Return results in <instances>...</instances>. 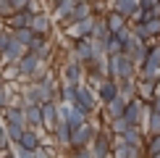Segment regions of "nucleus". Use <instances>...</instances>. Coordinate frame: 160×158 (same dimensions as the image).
<instances>
[{
	"label": "nucleus",
	"mask_w": 160,
	"mask_h": 158,
	"mask_svg": "<svg viewBox=\"0 0 160 158\" xmlns=\"http://www.w3.org/2000/svg\"><path fill=\"white\" fill-rule=\"evenodd\" d=\"M97 129H100L97 124L87 118L84 124H79L76 129H71V140H68V148L66 150H71V148H89V142H92V137L97 134Z\"/></svg>",
	"instance_id": "1"
},
{
	"label": "nucleus",
	"mask_w": 160,
	"mask_h": 158,
	"mask_svg": "<svg viewBox=\"0 0 160 158\" xmlns=\"http://www.w3.org/2000/svg\"><path fill=\"white\" fill-rule=\"evenodd\" d=\"M113 142H116V137H113L105 127H100L97 134L92 137V142H89V153H92V158H110Z\"/></svg>",
	"instance_id": "2"
},
{
	"label": "nucleus",
	"mask_w": 160,
	"mask_h": 158,
	"mask_svg": "<svg viewBox=\"0 0 160 158\" xmlns=\"http://www.w3.org/2000/svg\"><path fill=\"white\" fill-rule=\"evenodd\" d=\"M137 76H160V50H158V40L150 45L147 55H144L142 63L137 66Z\"/></svg>",
	"instance_id": "3"
},
{
	"label": "nucleus",
	"mask_w": 160,
	"mask_h": 158,
	"mask_svg": "<svg viewBox=\"0 0 160 158\" xmlns=\"http://www.w3.org/2000/svg\"><path fill=\"white\" fill-rule=\"evenodd\" d=\"M147 111H150V105H147V100H142V97H129L126 100V105H123V118L129 124H142L144 121V116H147Z\"/></svg>",
	"instance_id": "4"
},
{
	"label": "nucleus",
	"mask_w": 160,
	"mask_h": 158,
	"mask_svg": "<svg viewBox=\"0 0 160 158\" xmlns=\"http://www.w3.org/2000/svg\"><path fill=\"white\" fill-rule=\"evenodd\" d=\"M74 105L76 108H82L84 113H95L97 111V95H95V90L89 87V84H76V95H74Z\"/></svg>",
	"instance_id": "5"
},
{
	"label": "nucleus",
	"mask_w": 160,
	"mask_h": 158,
	"mask_svg": "<svg viewBox=\"0 0 160 158\" xmlns=\"http://www.w3.org/2000/svg\"><path fill=\"white\" fill-rule=\"evenodd\" d=\"M39 66H45V61L37 55V53H32V50H24V55L16 61V69H18V82H26L34 71L39 69Z\"/></svg>",
	"instance_id": "6"
},
{
	"label": "nucleus",
	"mask_w": 160,
	"mask_h": 158,
	"mask_svg": "<svg viewBox=\"0 0 160 158\" xmlns=\"http://www.w3.org/2000/svg\"><path fill=\"white\" fill-rule=\"evenodd\" d=\"M150 45H152V42H144V40H139V37H134V34H129V40L123 42V50H121V53H123L126 58H131V61L139 66V63H142V58L147 55Z\"/></svg>",
	"instance_id": "7"
},
{
	"label": "nucleus",
	"mask_w": 160,
	"mask_h": 158,
	"mask_svg": "<svg viewBox=\"0 0 160 158\" xmlns=\"http://www.w3.org/2000/svg\"><path fill=\"white\" fill-rule=\"evenodd\" d=\"M29 29L34 32V34L50 37V34H52V18H50V13H48V11H37V13H32V18H29Z\"/></svg>",
	"instance_id": "8"
},
{
	"label": "nucleus",
	"mask_w": 160,
	"mask_h": 158,
	"mask_svg": "<svg viewBox=\"0 0 160 158\" xmlns=\"http://www.w3.org/2000/svg\"><path fill=\"white\" fill-rule=\"evenodd\" d=\"M92 26H95V13L87 18H79V21L66 26V34L71 40H84V37H92Z\"/></svg>",
	"instance_id": "9"
},
{
	"label": "nucleus",
	"mask_w": 160,
	"mask_h": 158,
	"mask_svg": "<svg viewBox=\"0 0 160 158\" xmlns=\"http://www.w3.org/2000/svg\"><path fill=\"white\" fill-rule=\"evenodd\" d=\"M95 95H97V103H108L118 95V79L113 76H102L100 82L95 84Z\"/></svg>",
	"instance_id": "10"
},
{
	"label": "nucleus",
	"mask_w": 160,
	"mask_h": 158,
	"mask_svg": "<svg viewBox=\"0 0 160 158\" xmlns=\"http://www.w3.org/2000/svg\"><path fill=\"white\" fill-rule=\"evenodd\" d=\"M71 58L79 63H87V61H92V58H97L95 55V48H92V37H84V40H74V48H71Z\"/></svg>",
	"instance_id": "11"
},
{
	"label": "nucleus",
	"mask_w": 160,
	"mask_h": 158,
	"mask_svg": "<svg viewBox=\"0 0 160 158\" xmlns=\"http://www.w3.org/2000/svg\"><path fill=\"white\" fill-rule=\"evenodd\" d=\"M61 82H68V84H82L84 82V66L74 61V58H68V61L63 63L61 69Z\"/></svg>",
	"instance_id": "12"
},
{
	"label": "nucleus",
	"mask_w": 160,
	"mask_h": 158,
	"mask_svg": "<svg viewBox=\"0 0 160 158\" xmlns=\"http://www.w3.org/2000/svg\"><path fill=\"white\" fill-rule=\"evenodd\" d=\"M142 155H144L142 145H129L121 140L113 142V150H110V158H142Z\"/></svg>",
	"instance_id": "13"
},
{
	"label": "nucleus",
	"mask_w": 160,
	"mask_h": 158,
	"mask_svg": "<svg viewBox=\"0 0 160 158\" xmlns=\"http://www.w3.org/2000/svg\"><path fill=\"white\" fill-rule=\"evenodd\" d=\"M160 90V76H137V97L150 100Z\"/></svg>",
	"instance_id": "14"
},
{
	"label": "nucleus",
	"mask_w": 160,
	"mask_h": 158,
	"mask_svg": "<svg viewBox=\"0 0 160 158\" xmlns=\"http://www.w3.org/2000/svg\"><path fill=\"white\" fill-rule=\"evenodd\" d=\"M39 108H42V129L52 132V127L61 121V116H58V103L48 100V103H39Z\"/></svg>",
	"instance_id": "15"
},
{
	"label": "nucleus",
	"mask_w": 160,
	"mask_h": 158,
	"mask_svg": "<svg viewBox=\"0 0 160 158\" xmlns=\"http://www.w3.org/2000/svg\"><path fill=\"white\" fill-rule=\"evenodd\" d=\"M3 124H21L26 127V116H24V108L16 103H8L3 108Z\"/></svg>",
	"instance_id": "16"
},
{
	"label": "nucleus",
	"mask_w": 160,
	"mask_h": 158,
	"mask_svg": "<svg viewBox=\"0 0 160 158\" xmlns=\"http://www.w3.org/2000/svg\"><path fill=\"white\" fill-rule=\"evenodd\" d=\"M116 79H137V63L131 58H126L123 53L118 55V66H116Z\"/></svg>",
	"instance_id": "17"
},
{
	"label": "nucleus",
	"mask_w": 160,
	"mask_h": 158,
	"mask_svg": "<svg viewBox=\"0 0 160 158\" xmlns=\"http://www.w3.org/2000/svg\"><path fill=\"white\" fill-rule=\"evenodd\" d=\"M24 50H26V48H24L21 42H18L16 37H13L11 42H8V48H5L3 53H0V63H16L18 58L24 55Z\"/></svg>",
	"instance_id": "18"
},
{
	"label": "nucleus",
	"mask_w": 160,
	"mask_h": 158,
	"mask_svg": "<svg viewBox=\"0 0 160 158\" xmlns=\"http://www.w3.org/2000/svg\"><path fill=\"white\" fill-rule=\"evenodd\" d=\"M50 137H52V142L58 145V148H68V140H71V127L63 121H58L55 127H52V132H50Z\"/></svg>",
	"instance_id": "19"
},
{
	"label": "nucleus",
	"mask_w": 160,
	"mask_h": 158,
	"mask_svg": "<svg viewBox=\"0 0 160 158\" xmlns=\"http://www.w3.org/2000/svg\"><path fill=\"white\" fill-rule=\"evenodd\" d=\"M24 116H26V127H32V129H42V108H39V103L24 105Z\"/></svg>",
	"instance_id": "20"
},
{
	"label": "nucleus",
	"mask_w": 160,
	"mask_h": 158,
	"mask_svg": "<svg viewBox=\"0 0 160 158\" xmlns=\"http://www.w3.org/2000/svg\"><path fill=\"white\" fill-rule=\"evenodd\" d=\"M39 142H42L39 132H37V129H32V127H26V129L21 132V137H18V142H13V145H21V148H26V150H34Z\"/></svg>",
	"instance_id": "21"
},
{
	"label": "nucleus",
	"mask_w": 160,
	"mask_h": 158,
	"mask_svg": "<svg viewBox=\"0 0 160 158\" xmlns=\"http://www.w3.org/2000/svg\"><path fill=\"white\" fill-rule=\"evenodd\" d=\"M29 18H32V13H26V11H13L11 16H5V18H3V26H8V29L29 26Z\"/></svg>",
	"instance_id": "22"
},
{
	"label": "nucleus",
	"mask_w": 160,
	"mask_h": 158,
	"mask_svg": "<svg viewBox=\"0 0 160 158\" xmlns=\"http://www.w3.org/2000/svg\"><path fill=\"white\" fill-rule=\"evenodd\" d=\"M110 8L118 11V13L126 16V18H131V13L139 8V0H110Z\"/></svg>",
	"instance_id": "23"
},
{
	"label": "nucleus",
	"mask_w": 160,
	"mask_h": 158,
	"mask_svg": "<svg viewBox=\"0 0 160 158\" xmlns=\"http://www.w3.org/2000/svg\"><path fill=\"white\" fill-rule=\"evenodd\" d=\"M102 16H105V24H108V29H110V32H116V29H121V26H126V24H129V18H126V16H121V13H118V11H113V8H108V11L102 13Z\"/></svg>",
	"instance_id": "24"
},
{
	"label": "nucleus",
	"mask_w": 160,
	"mask_h": 158,
	"mask_svg": "<svg viewBox=\"0 0 160 158\" xmlns=\"http://www.w3.org/2000/svg\"><path fill=\"white\" fill-rule=\"evenodd\" d=\"M108 37H110V29H108V24H105V16H95V26H92V40H97V42H105Z\"/></svg>",
	"instance_id": "25"
},
{
	"label": "nucleus",
	"mask_w": 160,
	"mask_h": 158,
	"mask_svg": "<svg viewBox=\"0 0 160 158\" xmlns=\"http://www.w3.org/2000/svg\"><path fill=\"white\" fill-rule=\"evenodd\" d=\"M74 95H76V84L61 82V84H58V97H55V103H74Z\"/></svg>",
	"instance_id": "26"
},
{
	"label": "nucleus",
	"mask_w": 160,
	"mask_h": 158,
	"mask_svg": "<svg viewBox=\"0 0 160 158\" xmlns=\"http://www.w3.org/2000/svg\"><path fill=\"white\" fill-rule=\"evenodd\" d=\"M74 5H76V0H58V3L52 5V16H55L58 21H63V18L71 13V8H74Z\"/></svg>",
	"instance_id": "27"
},
{
	"label": "nucleus",
	"mask_w": 160,
	"mask_h": 158,
	"mask_svg": "<svg viewBox=\"0 0 160 158\" xmlns=\"http://www.w3.org/2000/svg\"><path fill=\"white\" fill-rule=\"evenodd\" d=\"M118 95H121L123 100L134 97L137 95V79H118Z\"/></svg>",
	"instance_id": "28"
},
{
	"label": "nucleus",
	"mask_w": 160,
	"mask_h": 158,
	"mask_svg": "<svg viewBox=\"0 0 160 158\" xmlns=\"http://www.w3.org/2000/svg\"><path fill=\"white\" fill-rule=\"evenodd\" d=\"M142 148H144V155L160 153V132H158V134H147V137H144V142H142Z\"/></svg>",
	"instance_id": "29"
},
{
	"label": "nucleus",
	"mask_w": 160,
	"mask_h": 158,
	"mask_svg": "<svg viewBox=\"0 0 160 158\" xmlns=\"http://www.w3.org/2000/svg\"><path fill=\"white\" fill-rule=\"evenodd\" d=\"M121 50H123V40L110 32V37L105 40V55H116V53H121Z\"/></svg>",
	"instance_id": "30"
},
{
	"label": "nucleus",
	"mask_w": 160,
	"mask_h": 158,
	"mask_svg": "<svg viewBox=\"0 0 160 158\" xmlns=\"http://www.w3.org/2000/svg\"><path fill=\"white\" fill-rule=\"evenodd\" d=\"M144 121H147V129H144V134H158V132H160V113H158V111H147Z\"/></svg>",
	"instance_id": "31"
},
{
	"label": "nucleus",
	"mask_w": 160,
	"mask_h": 158,
	"mask_svg": "<svg viewBox=\"0 0 160 158\" xmlns=\"http://www.w3.org/2000/svg\"><path fill=\"white\" fill-rule=\"evenodd\" d=\"M11 100H13V87H11V82H5V79L0 76V111H3Z\"/></svg>",
	"instance_id": "32"
},
{
	"label": "nucleus",
	"mask_w": 160,
	"mask_h": 158,
	"mask_svg": "<svg viewBox=\"0 0 160 158\" xmlns=\"http://www.w3.org/2000/svg\"><path fill=\"white\" fill-rule=\"evenodd\" d=\"M11 32H13V37H16L18 42L24 45V48H26V45L32 42V37H34V32H32L29 26H18V29H11Z\"/></svg>",
	"instance_id": "33"
},
{
	"label": "nucleus",
	"mask_w": 160,
	"mask_h": 158,
	"mask_svg": "<svg viewBox=\"0 0 160 158\" xmlns=\"http://www.w3.org/2000/svg\"><path fill=\"white\" fill-rule=\"evenodd\" d=\"M144 26H147V34L150 40H160V16H152L144 21Z\"/></svg>",
	"instance_id": "34"
},
{
	"label": "nucleus",
	"mask_w": 160,
	"mask_h": 158,
	"mask_svg": "<svg viewBox=\"0 0 160 158\" xmlns=\"http://www.w3.org/2000/svg\"><path fill=\"white\" fill-rule=\"evenodd\" d=\"M26 127H21V124H5V132H8V140H11V145L13 142H18V137H21V132H24Z\"/></svg>",
	"instance_id": "35"
},
{
	"label": "nucleus",
	"mask_w": 160,
	"mask_h": 158,
	"mask_svg": "<svg viewBox=\"0 0 160 158\" xmlns=\"http://www.w3.org/2000/svg\"><path fill=\"white\" fill-rule=\"evenodd\" d=\"M34 158H55V150H52L50 145H45V142H39L37 148H34Z\"/></svg>",
	"instance_id": "36"
},
{
	"label": "nucleus",
	"mask_w": 160,
	"mask_h": 158,
	"mask_svg": "<svg viewBox=\"0 0 160 158\" xmlns=\"http://www.w3.org/2000/svg\"><path fill=\"white\" fill-rule=\"evenodd\" d=\"M8 148H13V145H11V140H8V132H5V124L0 121V153H3V150H8Z\"/></svg>",
	"instance_id": "37"
},
{
	"label": "nucleus",
	"mask_w": 160,
	"mask_h": 158,
	"mask_svg": "<svg viewBox=\"0 0 160 158\" xmlns=\"http://www.w3.org/2000/svg\"><path fill=\"white\" fill-rule=\"evenodd\" d=\"M13 11H16V5H13V0H0V18L11 16Z\"/></svg>",
	"instance_id": "38"
},
{
	"label": "nucleus",
	"mask_w": 160,
	"mask_h": 158,
	"mask_svg": "<svg viewBox=\"0 0 160 158\" xmlns=\"http://www.w3.org/2000/svg\"><path fill=\"white\" fill-rule=\"evenodd\" d=\"M68 158H92V153H89V148H71Z\"/></svg>",
	"instance_id": "39"
},
{
	"label": "nucleus",
	"mask_w": 160,
	"mask_h": 158,
	"mask_svg": "<svg viewBox=\"0 0 160 158\" xmlns=\"http://www.w3.org/2000/svg\"><path fill=\"white\" fill-rule=\"evenodd\" d=\"M13 153H16V158H34V150H26L21 145H13Z\"/></svg>",
	"instance_id": "40"
},
{
	"label": "nucleus",
	"mask_w": 160,
	"mask_h": 158,
	"mask_svg": "<svg viewBox=\"0 0 160 158\" xmlns=\"http://www.w3.org/2000/svg\"><path fill=\"white\" fill-rule=\"evenodd\" d=\"M21 11H26V13H37V11H42V5H39V0H26Z\"/></svg>",
	"instance_id": "41"
},
{
	"label": "nucleus",
	"mask_w": 160,
	"mask_h": 158,
	"mask_svg": "<svg viewBox=\"0 0 160 158\" xmlns=\"http://www.w3.org/2000/svg\"><path fill=\"white\" fill-rule=\"evenodd\" d=\"M147 158H160V153H155V155H147Z\"/></svg>",
	"instance_id": "42"
},
{
	"label": "nucleus",
	"mask_w": 160,
	"mask_h": 158,
	"mask_svg": "<svg viewBox=\"0 0 160 158\" xmlns=\"http://www.w3.org/2000/svg\"><path fill=\"white\" fill-rule=\"evenodd\" d=\"M158 50H160V40H158Z\"/></svg>",
	"instance_id": "43"
}]
</instances>
